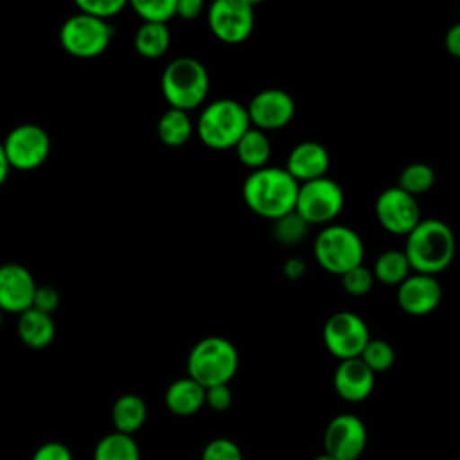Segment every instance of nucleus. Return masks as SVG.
Masks as SVG:
<instances>
[{"label": "nucleus", "instance_id": "obj_1", "mask_svg": "<svg viewBox=\"0 0 460 460\" xmlns=\"http://www.w3.org/2000/svg\"><path fill=\"white\" fill-rule=\"evenodd\" d=\"M300 183L284 169L266 165L252 171L243 183V199L257 216L277 221L295 210Z\"/></svg>", "mask_w": 460, "mask_h": 460}, {"label": "nucleus", "instance_id": "obj_2", "mask_svg": "<svg viewBox=\"0 0 460 460\" xmlns=\"http://www.w3.org/2000/svg\"><path fill=\"white\" fill-rule=\"evenodd\" d=\"M404 255L413 273L431 275L444 271L455 259L456 239L451 226L440 219H420L406 235Z\"/></svg>", "mask_w": 460, "mask_h": 460}, {"label": "nucleus", "instance_id": "obj_3", "mask_svg": "<svg viewBox=\"0 0 460 460\" xmlns=\"http://www.w3.org/2000/svg\"><path fill=\"white\" fill-rule=\"evenodd\" d=\"M248 128L250 119L246 106L235 99H216L208 102L196 122L199 140L216 151L235 147Z\"/></svg>", "mask_w": 460, "mask_h": 460}, {"label": "nucleus", "instance_id": "obj_4", "mask_svg": "<svg viewBox=\"0 0 460 460\" xmlns=\"http://www.w3.org/2000/svg\"><path fill=\"white\" fill-rule=\"evenodd\" d=\"M239 367V354L232 341L221 336L199 340L189 352L187 374L203 388L228 385Z\"/></svg>", "mask_w": 460, "mask_h": 460}, {"label": "nucleus", "instance_id": "obj_5", "mask_svg": "<svg viewBox=\"0 0 460 460\" xmlns=\"http://www.w3.org/2000/svg\"><path fill=\"white\" fill-rule=\"evenodd\" d=\"M160 84L169 108L189 113L205 101L210 79L201 61L183 56L172 59L164 68Z\"/></svg>", "mask_w": 460, "mask_h": 460}, {"label": "nucleus", "instance_id": "obj_6", "mask_svg": "<svg viewBox=\"0 0 460 460\" xmlns=\"http://www.w3.org/2000/svg\"><path fill=\"white\" fill-rule=\"evenodd\" d=\"M316 262L329 273L343 275L363 264V241L356 230L345 225H329L318 232L313 243Z\"/></svg>", "mask_w": 460, "mask_h": 460}, {"label": "nucleus", "instance_id": "obj_7", "mask_svg": "<svg viewBox=\"0 0 460 460\" xmlns=\"http://www.w3.org/2000/svg\"><path fill=\"white\" fill-rule=\"evenodd\" d=\"M113 36V27L84 13L70 16L59 29L61 47L74 58H95L102 54Z\"/></svg>", "mask_w": 460, "mask_h": 460}, {"label": "nucleus", "instance_id": "obj_8", "mask_svg": "<svg viewBox=\"0 0 460 460\" xmlns=\"http://www.w3.org/2000/svg\"><path fill=\"white\" fill-rule=\"evenodd\" d=\"M345 194L340 183L323 176L300 183L295 212L307 225H327L341 212Z\"/></svg>", "mask_w": 460, "mask_h": 460}, {"label": "nucleus", "instance_id": "obj_9", "mask_svg": "<svg viewBox=\"0 0 460 460\" xmlns=\"http://www.w3.org/2000/svg\"><path fill=\"white\" fill-rule=\"evenodd\" d=\"M368 341V325L352 311H338L323 323V343L340 361L359 358Z\"/></svg>", "mask_w": 460, "mask_h": 460}, {"label": "nucleus", "instance_id": "obj_10", "mask_svg": "<svg viewBox=\"0 0 460 460\" xmlns=\"http://www.w3.org/2000/svg\"><path fill=\"white\" fill-rule=\"evenodd\" d=\"M208 27L212 34L228 45L248 40L255 25V11L248 0H216L208 7Z\"/></svg>", "mask_w": 460, "mask_h": 460}, {"label": "nucleus", "instance_id": "obj_11", "mask_svg": "<svg viewBox=\"0 0 460 460\" xmlns=\"http://www.w3.org/2000/svg\"><path fill=\"white\" fill-rule=\"evenodd\" d=\"M2 146L9 167L18 171L40 167L50 153L49 133L38 124H20L13 128Z\"/></svg>", "mask_w": 460, "mask_h": 460}, {"label": "nucleus", "instance_id": "obj_12", "mask_svg": "<svg viewBox=\"0 0 460 460\" xmlns=\"http://www.w3.org/2000/svg\"><path fill=\"white\" fill-rule=\"evenodd\" d=\"M374 212L379 225L394 235H408L420 221L417 199L397 185L385 189L377 196Z\"/></svg>", "mask_w": 460, "mask_h": 460}, {"label": "nucleus", "instance_id": "obj_13", "mask_svg": "<svg viewBox=\"0 0 460 460\" xmlns=\"http://www.w3.org/2000/svg\"><path fill=\"white\" fill-rule=\"evenodd\" d=\"M367 447V428L352 413L336 415L325 428L323 449L332 460H356Z\"/></svg>", "mask_w": 460, "mask_h": 460}, {"label": "nucleus", "instance_id": "obj_14", "mask_svg": "<svg viewBox=\"0 0 460 460\" xmlns=\"http://www.w3.org/2000/svg\"><path fill=\"white\" fill-rule=\"evenodd\" d=\"M250 126L261 131H273L288 126L295 117L293 97L280 88H264L246 106Z\"/></svg>", "mask_w": 460, "mask_h": 460}, {"label": "nucleus", "instance_id": "obj_15", "mask_svg": "<svg viewBox=\"0 0 460 460\" xmlns=\"http://www.w3.org/2000/svg\"><path fill=\"white\" fill-rule=\"evenodd\" d=\"M442 300V288L437 277L410 273L397 286V304L411 316H426L433 313Z\"/></svg>", "mask_w": 460, "mask_h": 460}, {"label": "nucleus", "instance_id": "obj_16", "mask_svg": "<svg viewBox=\"0 0 460 460\" xmlns=\"http://www.w3.org/2000/svg\"><path fill=\"white\" fill-rule=\"evenodd\" d=\"M36 282L31 271L14 262H7L0 266V309L2 313H16L22 314L23 311L32 307Z\"/></svg>", "mask_w": 460, "mask_h": 460}, {"label": "nucleus", "instance_id": "obj_17", "mask_svg": "<svg viewBox=\"0 0 460 460\" xmlns=\"http://www.w3.org/2000/svg\"><path fill=\"white\" fill-rule=\"evenodd\" d=\"M331 158L329 151L314 140H304L298 142L288 155L286 171L298 181H313L318 178H323L329 171Z\"/></svg>", "mask_w": 460, "mask_h": 460}, {"label": "nucleus", "instance_id": "obj_18", "mask_svg": "<svg viewBox=\"0 0 460 460\" xmlns=\"http://www.w3.org/2000/svg\"><path fill=\"white\" fill-rule=\"evenodd\" d=\"M374 381L376 374L359 358L340 361L332 376L336 394L349 402L365 401L374 390Z\"/></svg>", "mask_w": 460, "mask_h": 460}, {"label": "nucleus", "instance_id": "obj_19", "mask_svg": "<svg viewBox=\"0 0 460 460\" xmlns=\"http://www.w3.org/2000/svg\"><path fill=\"white\" fill-rule=\"evenodd\" d=\"M165 406L180 417L194 415L205 406V388L189 376L176 379L165 390Z\"/></svg>", "mask_w": 460, "mask_h": 460}, {"label": "nucleus", "instance_id": "obj_20", "mask_svg": "<svg viewBox=\"0 0 460 460\" xmlns=\"http://www.w3.org/2000/svg\"><path fill=\"white\" fill-rule=\"evenodd\" d=\"M56 334V323L52 314L41 313L34 307L23 311L18 318V336L29 349H45L52 343Z\"/></svg>", "mask_w": 460, "mask_h": 460}, {"label": "nucleus", "instance_id": "obj_21", "mask_svg": "<svg viewBox=\"0 0 460 460\" xmlns=\"http://www.w3.org/2000/svg\"><path fill=\"white\" fill-rule=\"evenodd\" d=\"M146 419L147 404L137 394H124L111 406V422L119 433L133 435L144 426Z\"/></svg>", "mask_w": 460, "mask_h": 460}, {"label": "nucleus", "instance_id": "obj_22", "mask_svg": "<svg viewBox=\"0 0 460 460\" xmlns=\"http://www.w3.org/2000/svg\"><path fill=\"white\" fill-rule=\"evenodd\" d=\"M237 153V158L243 165L250 167L252 171L262 169L268 165V160L271 156V144L264 131L248 128V131L241 137L237 146L234 147Z\"/></svg>", "mask_w": 460, "mask_h": 460}, {"label": "nucleus", "instance_id": "obj_23", "mask_svg": "<svg viewBox=\"0 0 460 460\" xmlns=\"http://www.w3.org/2000/svg\"><path fill=\"white\" fill-rule=\"evenodd\" d=\"M192 131H194V126L189 113L174 108H169L167 111H164V115L156 124L158 138L167 147H181L183 144H187Z\"/></svg>", "mask_w": 460, "mask_h": 460}, {"label": "nucleus", "instance_id": "obj_24", "mask_svg": "<svg viewBox=\"0 0 460 460\" xmlns=\"http://www.w3.org/2000/svg\"><path fill=\"white\" fill-rule=\"evenodd\" d=\"M171 43V32L165 23H142L135 32V49L146 59L164 56Z\"/></svg>", "mask_w": 460, "mask_h": 460}, {"label": "nucleus", "instance_id": "obj_25", "mask_svg": "<svg viewBox=\"0 0 460 460\" xmlns=\"http://www.w3.org/2000/svg\"><path fill=\"white\" fill-rule=\"evenodd\" d=\"M410 271L411 268L402 250H386L379 253L372 268L374 279L386 286H399Z\"/></svg>", "mask_w": 460, "mask_h": 460}, {"label": "nucleus", "instance_id": "obj_26", "mask_svg": "<svg viewBox=\"0 0 460 460\" xmlns=\"http://www.w3.org/2000/svg\"><path fill=\"white\" fill-rule=\"evenodd\" d=\"M93 460H140V449L131 435L113 431L97 442Z\"/></svg>", "mask_w": 460, "mask_h": 460}, {"label": "nucleus", "instance_id": "obj_27", "mask_svg": "<svg viewBox=\"0 0 460 460\" xmlns=\"http://www.w3.org/2000/svg\"><path fill=\"white\" fill-rule=\"evenodd\" d=\"M433 183H435V171L428 164L415 162L406 165L401 171L397 187L415 198L419 194L428 192L433 187Z\"/></svg>", "mask_w": 460, "mask_h": 460}, {"label": "nucleus", "instance_id": "obj_28", "mask_svg": "<svg viewBox=\"0 0 460 460\" xmlns=\"http://www.w3.org/2000/svg\"><path fill=\"white\" fill-rule=\"evenodd\" d=\"M309 225L293 210L273 221V237L279 244L295 246L307 235Z\"/></svg>", "mask_w": 460, "mask_h": 460}, {"label": "nucleus", "instance_id": "obj_29", "mask_svg": "<svg viewBox=\"0 0 460 460\" xmlns=\"http://www.w3.org/2000/svg\"><path fill=\"white\" fill-rule=\"evenodd\" d=\"M133 11L144 23H165L176 16V0H133Z\"/></svg>", "mask_w": 460, "mask_h": 460}, {"label": "nucleus", "instance_id": "obj_30", "mask_svg": "<svg viewBox=\"0 0 460 460\" xmlns=\"http://www.w3.org/2000/svg\"><path fill=\"white\" fill-rule=\"evenodd\" d=\"M359 359L374 372H386L395 363V350L385 340H372L363 349Z\"/></svg>", "mask_w": 460, "mask_h": 460}, {"label": "nucleus", "instance_id": "obj_31", "mask_svg": "<svg viewBox=\"0 0 460 460\" xmlns=\"http://www.w3.org/2000/svg\"><path fill=\"white\" fill-rule=\"evenodd\" d=\"M374 275H372V270L365 268L363 264L349 270L347 273L341 275V284H343V289L352 295V296H363L367 295L372 286H374Z\"/></svg>", "mask_w": 460, "mask_h": 460}, {"label": "nucleus", "instance_id": "obj_32", "mask_svg": "<svg viewBox=\"0 0 460 460\" xmlns=\"http://www.w3.org/2000/svg\"><path fill=\"white\" fill-rule=\"evenodd\" d=\"M75 5L81 13L108 22L126 7V2L124 0H79Z\"/></svg>", "mask_w": 460, "mask_h": 460}, {"label": "nucleus", "instance_id": "obj_33", "mask_svg": "<svg viewBox=\"0 0 460 460\" xmlns=\"http://www.w3.org/2000/svg\"><path fill=\"white\" fill-rule=\"evenodd\" d=\"M201 460H243V453L234 440L219 437L205 446Z\"/></svg>", "mask_w": 460, "mask_h": 460}, {"label": "nucleus", "instance_id": "obj_34", "mask_svg": "<svg viewBox=\"0 0 460 460\" xmlns=\"http://www.w3.org/2000/svg\"><path fill=\"white\" fill-rule=\"evenodd\" d=\"M32 307L52 314L58 307H59V293L56 288L52 286H38L36 293H34V300H32Z\"/></svg>", "mask_w": 460, "mask_h": 460}, {"label": "nucleus", "instance_id": "obj_35", "mask_svg": "<svg viewBox=\"0 0 460 460\" xmlns=\"http://www.w3.org/2000/svg\"><path fill=\"white\" fill-rule=\"evenodd\" d=\"M205 404L214 411H225L232 404V390L228 385L205 388Z\"/></svg>", "mask_w": 460, "mask_h": 460}, {"label": "nucleus", "instance_id": "obj_36", "mask_svg": "<svg viewBox=\"0 0 460 460\" xmlns=\"http://www.w3.org/2000/svg\"><path fill=\"white\" fill-rule=\"evenodd\" d=\"M31 460H74V458H72L70 449L65 444L52 440V442L41 444L34 451Z\"/></svg>", "mask_w": 460, "mask_h": 460}, {"label": "nucleus", "instance_id": "obj_37", "mask_svg": "<svg viewBox=\"0 0 460 460\" xmlns=\"http://www.w3.org/2000/svg\"><path fill=\"white\" fill-rule=\"evenodd\" d=\"M203 2L201 0H176V16L183 20H194L201 14Z\"/></svg>", "mask_w": 460, "mask_h": 460}, {"label": "nucleus", "instance_id": "obj_38", "mask_svg": "<svg viewBox=\"0 0 460 460\" xmlns=\"http://www.w3.org/2000/svg\"><path fill=\"white\" fill-rule=\"evenodd\" d=\"M444 45H446V50L449 56L460 59V22L453 23L447 32H446V38H444Z\"/></svg>", "mask_w": 460, "mask_h": 460}, {"label": "nucleus", "instance_id": "obj_39", "mask_svg": "<svg viewBox=\"0 0 460 460\" xmlns=\"http://www.w3.org/2000/svg\"><path fill=\"white\" fill-rule=\"evenodd\" d=\"M305 270H307V264L304 259L300 257H291L286 261L284 264V275L289 279V280H298L300 277L305 275Z\"/></svg>", "mask_w": 460, "mask_h": 460}, {"label": "nucleus", "instance_id": "obj_40", "mask_svg": "<svg viewBox=\"0 0 460 460\" xmlns=\"http://www.w3.org/2000/svg\"><path fill=\"white\" fill-rule=\"evenodd\" d=\"M9 164H7V158H5V153H4V146L0 142V187L4 185V181L7 180V174H9Z\"/></svg>", "mask_w": 460, "mask_h": 460}, {"label": "nucleus", "instance_id": "obj_41", "mask_svg": "<svg viewBox=\"0 0 460 460\" xmlns=\"http://www.w3.org/2000/svg\"><path fill=\"white\" fill-rule=\"evenodd\" d=\"M313 460H332L329 455H325V453H322V455H318V456H314Z\"/></svg>", "mask_w": 460, "mask_h": 460}, {"label": "nucleus", "instance_id": "obj_42", "mask_svg": "<svg viewBox=\"0 0 460 460\" xmlns=\"http://www.w3.org/2000/svg\"><path fill=\"white\" fill-rule=\"evenodd\" d=\"M2 318H4V313H2V309H0V325H2Z\"/></svg>", "mask_w": 460, "mask_h": 460}, {"label": "nucleus", "instance_id": "obj_43", "mask_svg": "<svg viewBox=\"0 0 460 460\" xmlns=\"http://www.w3.org/2000/svg\"><path fill=\"white\" fill-rule=\"evenodd\" d=\"M458 13H460V9H458Z\"/></svg>", "mask_w": 460, "mask_h": 460}]
</instances>
